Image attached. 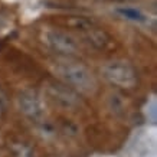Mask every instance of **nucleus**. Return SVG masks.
Returning <instances> with one entry per match:
<instances>
[{
    "mask_svg": "<svg viewBox=\"0 0 157 157\" xmlns=\"http://www.w3.org/2000/svg\"><path fill=\"white\" fill-rule=\"evenodd\" d=\"M118 13L121 16H124L125 19L134 20V22H144L146 20L144 14L140 10L133 9V7H121V9H118Z\"/></svg>",
    "mask_w": 157,
    "mask_h": 157,
    "instance_id": "39448f33",
    "label": "nucleus"
},
{
    "mask_svg": "<svg viewBox=\"0 0 157 157\" xmlns=\"http://www.w3.org/2000/svg\"><path fill=\"white\" fill-rule=\"evenodd\" d=\"M46 42L49 46L59 53H65V55H74L78 51V45L71 36H68L63 32H58V30H51L46 35Z\"/></svg>",
    "mask_w": 157,
    "mask_h": 157,
    "instance_id": "7ed1b4c3",
    "label": "nucleus"
},
{
    "mask_svg": "<svg viewBox=\"0 0 157 157\" xmlns=\"http://www.w3.org/2000/svg\"><path fill=\"white\" fill-rule=\"evenodd\" d=\"M59 72L69 84L78 86V88H81L84 91H91L95 86L94 78L81 65H63L59 69Z\"/></svg>",
    "mask_w": 157,
    "mask_h": 157,
    "instance_id": "f03ea898",
    "label": "nucleus"
},
{
    "mask_svg": "<svg viewBox=\"0 0 157 157\" xmlns=\"http://www.w3.org/2000/svg\"><path fill=\"white\" fill-rule=\"evenodd\" d=\"M20 108L30 117H38L40 114V102L32 92H26L20 97Z\"/></svg>",
    "mask_w": 157,
    "mask_h": 157,
    "instance_id": "20e7f679",
    "label": "nucleus"
},
{
    "mask_svg": "<svg viewBox=\"0 0 157 157\" xmlns=\"http://www.w3.org/2000/svg\"><path fill=\"white\" fill-rule=\"evenodd\" d=\"M104 74L113 84L121 86H133L137 82L136 72L127 62H111L104 68Z\"/></svg>",
    "mask_w": 157,
    "mask_h": 157,
    "instance_id": "f257e3e1",
    "label": "nucleus"
}]
</instances>
